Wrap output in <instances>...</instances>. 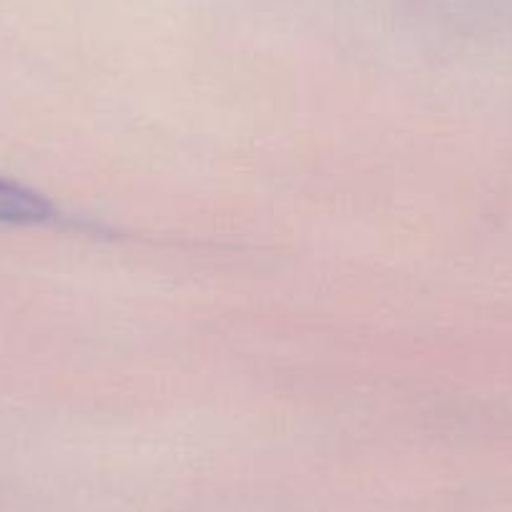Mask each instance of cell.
<instances>
[{
	"mask_svg": "<svg viewBox=\"0 0 512 512\" xmlns=\"http://www.w3.org/2000/svg\"><path fill=\"white\" fill-rule=\"evenodd\" d=\"M53 206L36 191L8 179H0V221L6 224H46Z\"/></svg>",
	"mask_w": 512,
	"mask_h": 512,
	"instance_id": "6da1fadb",
	"label": "cell"
}]
</instances>
